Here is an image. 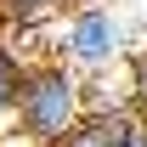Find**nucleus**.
<instances>
[{
	"mask_svg": "<svg viewBox=\"0 0 147 147\" xmlns=\"http://www.w3.org/2000/svg\"><path fill=\"white\" fill-rule=\"evenodd\" d=\"M11 113H17V130L34 147H57L79 119H85L79 74H74L68 62H34V68H23Z\"/></svg>",
	"mask_w": 147,
	"mask_h": 147,
	"instance_id": "f257e3e1",
	"label": "nucleus"
},
{
	"mask_svg": "<svg viewBox=\"0 0 147 147\" xmlns=\"http://www.w3.org/2000/svg\"><path fill=\"white\" fill-rule=\"evenodd\" d=\"M57 45H62V62H68L74 74H96V68H113V62L125 57L130 23L119 17L113 6H102V0H85V6H74V17L62 23Z\"/></svg>",
	"mask_w": 147,
	"mask_h": 147,
	"instance_id": "f03ea898",
	"label": "nucleus"
},
{
	"mask_svg": "<svg viewBox=\"0 0 147 147\" xmlns=\"http://www.w3.org/2000/svg\"><path fill=\"white\" fill-rule=\"evenodd\" d=\"M108 147H147V119L142 113H108Z\"/></svg>",
	"mask_w": 147,
	"mask_h": 147,
	"instance_id": "7ed1b4c3",
	"label": "nucleus"
},
{
	"mask_svg": "<svg viewBox=\"0 0 147 147\" xmlns=\"http://www.w3.org/2000/svg\"><path fill=\"white\" fill-rule=\"evenodd\" d=\"M62 6V0H0V11H6V23L11 28H34V23H45Z\"/></svg>",
	"mask_w": 147,
	"mask_h": 147,
	"instance_id": "20e7f679",
	"label": "nucleus"
},
{
	"mask_svg": "<svg viewBox=\"0 0 147 147\" xmlns=\"http://www.w3.org/2000/svg\"><path fill=\"white\" fill-rule=\"evenodd\" d=\"M17 79H23V62H17V51L0 40V108L17 102Z\"/></svg>",
	"mask_w": 147,
	"mask_h": 147,
	"instance_id": "39448f33",
	"label": "nucleus"
},
{
	"mask_svg": "<svg viewBox=\"0 0 147 147\" xmlns=\"http://www.w3.org/2000/svg\"><path fill=\"white\" fill-rule=\"evenodd\" d=\"M6 34H11V23H6V11H0V40H6Z\"/></svg>",
	"mask_w": 147,
	"mask_h": 147,
	"instance_id": "423d86ee",
	"label": "nucleus"
},
{
	"mask_svg": "<svg viewBox=\"0 0 147 147\" xmlns=\"http://www.w3.org/2000/svg\"><path fill=\"white\" fill-rule=\"evenodd\" d=\"M68 6H85V0H68Z\"/></svg>",
	"mask_w": 147,
	"mask_h": 147,
	"instance_id": "0eeeda50",
	"label": "nucleus"
},
{
	"mask_svg": "<svg viewBox=\"0 0 147 147\" xmlns=\"http://www.w3.org/2000/svg\"><path fill=\"white\" fill-rule=\"evenodd\" d=\"M142 119H147V108H142Z\"/></svg>",
	"mask_w": 147,
	"mask_h": 147,
	"instance_id": "6e6552de",
	"label": "nucleus"
}]
</instances>
